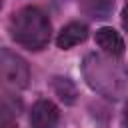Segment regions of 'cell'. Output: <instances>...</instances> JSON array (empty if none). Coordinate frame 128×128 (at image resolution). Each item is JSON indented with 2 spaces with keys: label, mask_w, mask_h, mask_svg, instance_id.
Instances as JSON below:
<instances>
[{
  "label": "cell",
  "mask_w": 128,
  "mask_h": 128,
  "mask_svg": "<svg viewBox=\"0 0 128 128\" xmlns=\"http://www.w3.org/2000/svg\"><path fill=\"white\" fill-rule=\"evenodd\" d=\"M8 28L12 40L28 50H42L50 42V20L36 6H26L14 12Z\"/></svg>",
  "instance_id": "1"
},
{
  "label": "cell",
  "mask_w": 128,
  "mask_h": 128,
  "mask_svg": "<svg viewBox=\"0 0 128 128\" xmlns=\"http://www.w3.org/2000/svg\"><path fill=\"white\" fill-rule=\"evenodd\" d=\"M0 72H2V80L6 86H10L14 90L28 86V80H30L28 64L24 62V58L10 52L8 48L0 50Z\"/></svg>",
  "instance_id": "2"
},
{
  "label": "cell",
  "mask_w": 128,
  "mask_h": 128,
  "mask_svg": "<svg viewBox=\"0 0 128 128\" xmlns=\"http://www.w3.org/2000/svg\"><path fill=\"white\" fill-rule=\"evenodd\" d=\"M58 120H60V114H58V108L54 106V102L42 98L32 106V112H30L32 128H56Z\"/></svg>",
  "instance_id": "3"
},
{
  "label": "cell",
  "mask_w": 128,
  "mask_h": 128,
  "mask_svg": "<svg viewBox=\"0 0 128 128\" xmlns=\"http://www.w3.org/2000/svg\"><path fill=\"white\" fill-rule=\"evenodd\" d=\"M2 128H18V126H16V122H14V120H10V114H8V112H4V114H2Z\"/></svg>",
  "instance_id": "7"
},
{
  "label": "cell",
  "mask_w": 128,
  "mask_h": 128,
  "mask_svg": "<svg viewBox=\"0 0 128 128\" xmlns=\"http://www.w3.org/2000/svg\"><path fill=\"white\" fill-rule=\"evenodd\" d=\"M86 36H88V28H86L84 24H80V22H70V24H66V26L60 30V34H58V38H56V44H58V48L66 50V48H72V46L84 42Z\"/></svg>",
  "instance_id": "5"
},
{
  "label": "cell",
  "mask_w": 128,
  "mask_h": 128,
  "mask_svg": "<svg viewBox=\"0 0 128 128\" xmlns=\"http://www.w3.org/2000/svg\"><path fill=\"white\" fill-rule=\"evenodd\" d=\"M96 44L110 56H122L124 54V40L114 28H98L96 30Z\"/></svg>",
  "instance_id": "4"
},
{
  "label": "cell",
  "mask_w": 128,
  "mask_h": 128,
  "mask_svg": "<svg viewBox=\"0 0 128 128\" xmlns=\"http://www.w3.org/2000/svg\"><path fill=\"white\" fill-rule=\"evenodd\" d=\"M122 26H124V30L128 32V4H126L124 10H122Z\"/></svg>",
  "instance_id": "8"
},
{
  "label": "cell",
  "mask_w": 128,
  "mask_h": 128,
  "mask_svg": "<svg viewBox=\"0 0 128 128\" xmlns=\"http://www.w3.org/2000/svg\"><path fill=\"white\" fill-rule=\"evenodd\" d=\"M124 128H128V102H126V108H124Z\"/></svg>",
  "instance_id": "9"
},
{
  "label": "cell",
  "mask_w": 128,
  "mask_h": 128,
  "mask_svg": "<svg viewBox=\"0 0 128 128\" xmlns=\"http://www.w3.org/2000/svg\"><path fill=\"white\" fill-rule=\"evenodd\" d=\"M54 90L66 104H72L76 100V86L68 78H54Z\"/></svg>",
  "instance_id": "6"
}]
</instances>
